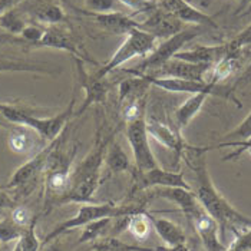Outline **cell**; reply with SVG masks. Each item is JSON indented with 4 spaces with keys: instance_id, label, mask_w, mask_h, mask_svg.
Instances as JSON below:
<instances>
[{
    "instance_id": "277c9868",
    "label": "cell",
    "mask_w": 251,
    "mask_h": 251,
    "mask_svg": "<svg viewBox=\"0 0 251 251\" xmlns=\"http://www.w3.org/2000/svg\"><path fill=\"white\" fill-rule=\"evenodd\" d=\"M142 205H135V204H126V205H116L114 202H102V204H95V202H86L80 204L77 208L76 214L66 221L58 224L52 231L49 232L43 240H42V249L48 246L52 241H56L60 235L66 232L76 230V228H83L92 221H97L100 218H119V217H126L131 214H135L138 211H142Z\"/></svg>"
},
{
    "instance_id": "5bb4252c",
    "label": "cell",
    "mask_w": 251,
    "mask_h": 251,
    "mask_svg": "<svg viewBox=\"0 0 251 251\" xmlns=\"http://www.w3.org/2000/svg\"><path fill=\"white\" fill-rule=\"evenodd\" d=\"M75 60H76L79 83H80L82 89L85 91V100L80 105V108L75 111V116H79L92 105L102 103L106 98L108 89L105 85V79H98L94 74H89L83 66V63H85L83 60H80V59H75Z\"/></svg>"
},
{
    "instance_id": "d590c367",
    "label": "cell",
    "mask_w": 251,
    "mask_h": 251,
    "mask_svg": "<svg viewBox=\"0 0 251 251\" xmlns=\"http://www.w3.org/2000/svg\"><path fill=\"white\" fill-rule=\"evenodd\" d=\"M118 1L136 13H150L159 6L158 0H118Z\"/></svg>"
},
{
    "instance_id": "603a6c76",
    "label": "cell",
    "mask_w": 251,
    "mask_h": 251,
    "mask_svg": "<svg viewBox=\"0 0 251 251\" xmlns=\"http://www.w3.org/2000/svg\"><path fill=\"white\" fill-rule=\"evenodd\" d=\"M131 77L122 80L118 88V99L119 103L128 100V103L144 99L147 91L152 86L148 76L145 75H129Z\"/></svg>"
},
{
    "instance_id": "836d02e7",
    "label": "cell",
    "mask_w": 251,
    "mask_h": 251,
    "mask_svg": "<svg viewBox=\"0 0 251 251\" xmlns=\"http://www.w3.org/2000/svg\"><path fill=\"white\" fill-rule=\"evenodd\" d=\"M251 138V112L244 118V121L226 135V142L228 141H246Z\"/></svg>"
},
{
    "instance_id": "d6986e66",
    "label": "cell",
    "mask_w": 251,
    "mask_h": 251,
    "mask_svg": "<svg viewBox=\"0 0 251 251\" xmlns=\"http://www.w3.org/2000/svg\"><path fill=\"white\" fill-rule=\"evenodd\" d=\"M230 52H240V50H232L228 42L223 45H214V46L198 45L188 50H179L174 58L187 60L191 63H207V65L214 66L224 56H227Z\"/></svg>"
},
{
    "instance_id": "cb8c5ba5",
    "label": "cell",
    "mask_w": 251,
    "mask_h": 251,
    "mask_svg": "<svg viewBox=\"0 0 251 251\" xmlns=\"http://www.w3.org/2000/svg\"><path fill=\"white\" fill-rule=\"evenodd\" d=\"M208 94H193L176 111H175V128L182 132L195 116L200 114L202 105L205 103Z\"/></svg>"
},
{
    "instance_id": "74e56055",
    "label": "cell",
    "mask_w": 251,
    "mask_h": 251,
    "mask_svg": "<svg viewBox=\"0 0 251 251\" xmlns=\"http://www.w3.org/2000/svg\"><path fill=\"white\" fill-rule=\"evenodd\" d=\"M10 217L13 218V221H15L18 226L23 227V228H26V227L32 223V220H33V217L30 215L29 210H26L25 207H20V205H16V207L10 211Z\"/></svg>"
},
{
    "instance_id": "4dcf8cb0",
    "label": "cell",
    "mask_w": 251,
    "mask_h": 251,
    "mask_svg": "<svg viewBox=\"0 0 251 251\" xmlns=\"http://www.w3.org/2000/svg\"><path fill=\"white\" fill-rule=\"evenodd\" d=\"M26 26H27L26 22L16 10V7L10 9L9 12H6L4 15L0 16V27H3L7 33H10L13 36H20V33L23 32V29Z\"/></svg>"
},
{
    "instance_id": "2e32d148",
    "label": "cell",
    "mask_w": 251,
    "mask_h": 251,
    "mask_svg": "<svg viewBox=\"0 0 251 251\" xmlns=\"http://www.w3.org/2000/svg\"><path fill=\"white\" fill-rule=\"evenodd\" d=\"M148 191L152 197L164 198V200L175 204L182 211V214L187 217L188 221L202 208V205L198 201L194 190L178 188V187H159V188H152Z\"/></svg>"
},
{
    "instance_id": "83f0119b",
    "label": "cell",
    "mask_w": 251,
    "mask_h": 251,
    "mask_svg": "<svg viewBox=\"0 0 251 251\" xmlns=\"http://www.w3.org/2000/svg\"><path fill=\"white\" fill-rule=\"evenodd\" d=\"M38 217H33L32 223L25 228L23 234L16 240L13 251H42V241L36 234Z\"/></svg>"
},
{
    "instance_id": "7402d4cb",
    "label": "cell",
    "mask_w": 251,
    "mask_h": 251,
    "mask_svg": "<svg viewBox=\"0 0 251 251\" xmlns=\"http://www.w3.org/2000/svg\"><path fill=\"white\" fill-rule=\"evenodd\" d=\"M145 213H147V217H148L155 232L158 234V237L164 241V244L167 247H175V246L185 244V241H187L185 232L178 224H175L171 220L156 217V215L148 213V211H145Z\"/></svg>"
},
{
    "instance_id": "ee69618b",
    "label": "cell",
    "mask_w": 251,
    "mask_h": 251,
    "mask_svg": "<svg viewBox=\"0 0 251 251\" xmlns=\"http://www.w3.org/2000/svg\"><path fill=\"white\" fill-rule=\"evenodd\" d=\"M246 152H249V154L251 155V147H250V148H249V150H247V151H246Z\"/></svg>"
},
{
    "instance_id": "e0dca14e",
    "label": "cell",
    "mask_w": 251,
    "mask_h": 251,
    "mask_svg": "<svg viewBox=\"0 0 251 251\" xmlns=\"http://www.w3.org/2000/svg\"><path fill=\"white\" fill-rule=\"evenodd\" d=\"M158 4L181 22H184L185 25H195V26L213 27V29L218 27L211 16L194 7L187 0H158Z\"/></svg>"
},
{
    "instance_id": "9c48e42d",
    "label": "cell",
    "mask_w": 251,
    "mask_h": 251,
    "mask_svg": "<svg viewBox=\"0 0 251 251\" xmlns=\"http://www.w3.org/2000/svg\"><path fill=\"white\" fill-rule=\"evenodd\" d=\"M126 139L132 150L136 173H147L159 167L151 150L150 134L147 129V118L144 114L128 121Z\"/></svg>"
},
{
    "instance_id": "d4e9b609",
    "label": "cell",
    "mask_w": 251,
    "mask_h": 251,
    "mask_svg": "<svg viewBox=\"0 0 251 251\" xmlns=\"http://www.w3.org/2000/svg\"><path fill=\"white\" fill-rule=\"evenodd\" d=\"M105 168L114 174L126 173L131 170V162L125 150L121 147L119 142H116L114 139L108 145V150L105 154Z\"/></svg>"
},
{
    "instance_id": "30bf717a",
    "label": "cell",
    "mask_w": 251,
    "mask_h": 251,
    "mask_svg": "<svg viewBox=\"0 0 251 251\" xmlns=\"http://www.w3.org/2000/svg\"><path fill=\"white\" fill-rule=\"evenodd\" d=\"M36 46L40 48H52V49H59V50H66L74 55L75 59H80L83 62H94L92 59L88 56L86 52L80 49V45L74 36V33L60 25H52L45 27L43 38L40 39Z\"/></svg>"
},
{
    "instance_id": "44dd1931",
    "label": "cell",
    "mask_w": 251,
    "mask_h": 251,
    "mask_svg": "<svg viewBox=\"0 0 251 251\" xmlns=\"http://www.w3.org/2000/svg\"><path fill=\"white\" fill-rule=\"evenodd\" d=\"M9 131V148L16 154L30 155L35 151L39 142L43 141L35 129L25 125H12Z\"/></svg>"
},
{
    "instance_id": "e575fe53",
    "label": "cell",
    "mask_w": 251,
    "mask_h": 251,
    "mask_svg": "<svg viewBox=\"0 0 251 251\" xmlns=\"http://www.w3.org/2000/svg\"><path fill=\"white\" fill-rule=\"evenodd\" d=\"M118 0H85V7L88 13H109L115 12Z\"/></svg>"
},
{
    "instance_id": "484cf974",
    "label": "cell",
    "mask_w": 251,
    "mask_h": 251,
    "mask_svg": "<svg viewBox=\"0 0 251 251\" xmlns=\"http://www.w3.org/2000/svg\"><path fill=\"white\" fill-rule=\"evenodd\" d=\"M3 72H32V74H49V75L55 74V71H52L50 68L42 63L0 56V74Z\"/></svg>"
},
{
    "instance_id": "1f68e13d",
    "label": "cell",
    "mask_w": 251,
    "mask_h": 251,
    "mask_svg": "<svg viewBox=\"0 0 251 251\" xmlns=\"http://www.w3.org/2000/svg\"><path fill=\"white\" fill-rule=\"evenodd\" d=\"M25 228L18 226L13 218L9 215H4L1 220H0V243L1 244H7V243H12V241H16L20 235L23 234Z\"/></svg>"
},
{
    "instance_id": "f1b7e54d",
    "label": "cell",
    "mask_w": 251,
    "mask_h": 251,
    "mask_svg": "<svg viewBox=\"0 0 251 251\" xmlns=\"http://www.w3.org/2000/svg\"><path fill=\"white\" fill-rule=\"evenodd\" d=\"M126 230L131 232L136 240L142 241L150 235V230H151V223L147 217L145 210L138 211L135 214L128 215L126 220Z\"/></svg>"
},
{
    "instance_id": "7c38bea8",
    "label": "cell",
    "mask_w": 251,
    "mask_h": 251,
    "mask_svg": "<svg viewBox=\"0 0 251 251\" xmlns=\"http://www.w3.org/2000/svg\"><path fill=\"white\" fill-rule=\"evenodd\" d=\"M213 65L207 63H191L181 59H170L162 66L150 71L148 76L152 77H179V79H191V80H205V75L211 72Z\"/></svg>"
},
{
    "instance_id": "8992f818",
    "label": "cell",
    "mask_w": 251,
    "mask_h": 251,
    "mask_svg": "<svg viewBox=\"0 0 251 251\" xmlns=\"http://www.w3.org/2000/svg\"><path fill=\"white\" fill-rule=\"evenodd\" d=\"M202 32H204V27L195 26V25H191V26L182 29L176 35L168 39H164L162 43L156 45L154 50L147 58H144V60L139 65H136L135 68L124 69V72H126L128 75H144V74H148L150 71H154L156 68L162 66L170 59L174 58L179 50H182V48L188 42H191L193 39L200 36Z\"/></svg>"
},
{
    "instance_id": "b9f144b4",
    "label": "cell",
    "mask_w": 251,
    "mask_h": 251,
    "mask_svg": "<svg viewBox=\"0 0 251 251\" xmlns=\"http://www.w3.org/2000/svg\"><path fill=\"white\" fill-rule=\"evenodd\" d=\"M22 0H0V16L9 12L10 9L16 7Z\"/></svg>"
},
{
    "instance_id": "ba28073f",
    "label": "cell",
    "mask_w": 251,
    "mask_h": 251,
    "mask_svg": "<svg viewBox=\"0 0 251 251\" xmlns=\"http://www.w3.org/2000/svg\"><path fill=\"white\" fill-rule=\"evenodd\" d=\"M148 76V75H145ZM152 86L159 89L175 92V94H208L210 97H220L235 103L241 108L240 100L234 95V88H224L220 83H213L210 80H191V79H179V77H152L148 76Z\"/></svg>"
},
{
    "instance_id": "60d3db41",
    "label": "cell",
    "mask_w": 251,
    "mask_h": 251,
    "mask_svg": "<svg viewBox=\"0 0 251 251\" xmlns=\"http://www.w3.org/2000/svg\"><path fill=\"white\" fill-rule=\"evenodd\" d=\"M251 83V63L247 66V69L241 74V76L237 79V82L234 83V91L237 89V88H243V86H246V85H249Z\"/></svg>"
},
{
    "instance_id": "7bdbcfd3",
    "label": "cell",
    "mask_w": 251,
    "mask_h": 251,
    "mask_svg": "<svg viewBox=\"0 0 251 251\" xmlns=\"http://www.w3.org/2000/svg\"><path fill=\"white\" fill-rule=\"evenodd\" d=\"M0 128H6V129H10L12 128V124L6 121V118L0 114Z\"/></svg>"
},
{
    "instance_id": "7a4b0ae2",
    "label": "cell",
    "mask_w": 251,
    "mask_h": 251,
    "mask_svg": "<svg viewBox=\"0 0 251 251\" xmlns=\"http://www.w3.org/2000/svg\"><path fill=\"white\" fill-rule=\"evenodd\" d=\"M99 118L100 112L97 114V132L94 147L82 159V162L72 170L68 191L63 194L58 204L92 202V198L100 184L102 168L105 167V154L108 145L115 136V132L109 135L105 134V125Z\"/></svg>"
},
{
    "instance_id": "d6a6232c",
    "label": "cell",
    "mask_w": 251,
    "mask_h": 251,
    "mask_svg": "<svg viewBox=\"0 0 251 251\" xmlns=\"http://www.w3.org/2000/svg\"><path fill=\"white\" fill-rule=\"evenodd\" d=\"M226 147H235L237 150H234L232 152L224 156V161H234L237 159L241 154H244L249 148L251 147V138L246 139V141H228V142H220L215 145H208V147H202V150L205 152H210L214 150H220V148H226Z\"/></svg>"
},
{
    "instance_id": "f546056e",
    "label": "cell",
    "mask_w": 251,
    "mask_h": 251,
    "mask_svg": "<svg viewBox=\"0 0 251 251\" xmlns=\"http://www.w3.org/2000/svg\"><path fill=\"white\" fill-rule=\"evenodd\" d=\"M112 220H116V218H100V220L89 223L88 226L83 227V231L80 234L77 243L83 244V243H91V241H97L99 238H102L105 232L111 228Z\"/></svg>"
},
{
    "instance_id": "5b68a950",
    "label": "cell",
    "mask_w": 251,
    "mask_h": 251,
    "mask_svg": "<svg viewBox=\"0 0 251 251\" xmlns=\"http://www.w3.org/2000/svg\"><path fill=\"white\" fill-rule=\"evenodd\" d=\"M156 40L154 35L142 30V29H132L128 35H125V40L116 49V52L111 56L108 62L100 65L95 72H92L98 79H105L111 72L116 71L124 63L132 60L134 58H147L155 48Z\"/></svg>"
},
{
    "instance_id": "4316f807",
    "label": "cell",
    "mask_w": 251,
    "mask_h": 251,
    "mask_svg": "<svg viewBox=\"0 0 251 251\" xmlns=\"http://www.w3.org/2000/svg\"><path fill=\"white\" fill-rule=\"evenodd\" d=\"M32 15L36 18L38 22L46 25V26L60 25V23H63L65 19H66L63 9L59 4L49 3V1L39 3L38 6H35L33 10H32Z\"/></svg>"
},
{
    "instance_id": "ac0fdd59",
    "label": "cell",
    "mask_w": 251,
    "mask_h": 251,
    "mask_svg": "<svg viewBox=\"0 0 251 251\" xmlns=\"http://www.w3.org/2000/svg\"><path fill=\"white\" fill-rule=\"evenodd\" d=\"M147 129L150 136L154 138L158 144L174 152L176 161L182 158V154L188 144L185 142V139L182 138L181 132L176 128H173L158 119H147Z\"/></svg>"
},
{
    "instance_id": "3957f363",
    "label": "cell",
    "mask_w": 251,
    "mask_h": 251,
    "mask_svg": "<svg viewBox=\"0 0 251 251\" xmlns=\"http://www.w3.org/2000/svg\"><path fill=\"white\" fill-rule=\"evenodd\" d=\"M75 102H76V98L72 97L69 105L62 112L53 116H48V118L35 116L30 111H27L25 108L0 102V114L12 125L29 126V128L35 129L45 142H52L66 129L72 116H75V111H76Z\"/></svg>"
},
{
    "instance_id": "8fae6325",
    "label": "cell",
    "mask_w": 251,
    "mask_h": 251,
    "mask_svg": "<svg viewBox=\"0 0 251 251\" xmlns=\"http://www.w3.org/2000/svg\"><path fill=\"white\" fill-rule=\"evenodd\" d=\"M159 187H178V188L193 190V187L185 181L184 175L181 173H176V171L164 170L161 167H156L147 173H136L135 171L134 193L159 188Z\"/></svg>"
},
{
    "instance_id": "ffe728a7",
    "label": "cell",
    "mask_w": 251,
    "mask_h": 251,
    "mask_svg": "<svg viewBox=\"0 0 251 251\" xmlns=\"http://www.w3.org/2000/svg\"><path fill=\"white\" fill-rule=\"evenodd\" d=\"M86 15H89L91 18L97 22L98 25L116 35H128L132 29H139V22L135 20L132 16L124 15L121 12H109V13H88L83 12Z\"/></svg>"
},
{
    "instance_id": "f35d334b",
    "label": "cell",
    "mask_w": 251,
    "mask_h": 251,
    "mask_svg": "<svg viewBox=\"0 0 251 251\" xmlns=\"http://www.w3.org/2000/svg\"><path fill=\"white\" fill-rule=\"evenodd\" d=\"M232 50H241L246 46H251V25H249L243 32H240L231 42H228Z\"/></svg>"
},
{
    "instance_id": "ab89813d",
    "label": "cell",
    "mask_w": 251,
    "mask_h": 251,
    "mask_svg": "<svg viewBox=\"0 0 251 251\" xmlns=\"http://www.w3.org/2000/svg\"><path fill=\"white\" fill-rule=\"evenodd\" d=\"M16 205V200L6 191V188H0V215H9Z\"/></svg>"
},
{
    "instance_id": "8d00e7d4",
    "label": "cell",
    "mask_w": 251,
    "mask_h": 251,
    "mask_svg": "<svg viewBox=\"0 0 251 251\" xmlns=\"http://www.w3.org/2000/svg\"><path fill=\"white\" fill-rule=\"evenodd\" d=\"M43 33H45V29L43 27H39L36 25H27L23 29V32L20 33V38H22L23 42L36 46L39 42H40V39L43 38Z\"/></svg>"
},
{
    "instance_id": "52a82bcc",
    "label": "cell",
    "mask_w": 251,
    "mask_h": 251,
    "mask_svg": "<svg viewBox=\"0 0 251 251\" xmlns=\"http://www.w3.org/2000/svg\"><path fill=\"white\" fill-rule=\"evenodd\" d=\"M60 135L55 141L48 142L45 147H42L39 150L36 154L32 155L30 159H27L23 165H20L19 168L13 173V175L10 176L7 185H6V190H13V191L20 194L32 193V190L35 188L40 175L45 174L49 156L52 154V151L55 150V147L58 145Z\"/></svg>"
},
{
    "instance_id": "6da1fadb",
    "label": "cell",
    "mask_w": 251,
    "mask_h": 251,
    "mask_svg": "<svg viewBox=\"0 0 251 251\" xmlns=\"http://www.w3.org/2000/svg\"><path fill=\"white\" fill-rule=\"evenodd\" d=\"M207 152L202 147L187 145L182 159L190 167L195 176V190L198 201L204 210L213 217L220 226L221 238L226 237V232L231 231L235 237L251 230V218L235 210L231 204L220 194L214 187L211 176L207 170Z\"/></svg>"
},
{
    "instance_id": "4fadbf2b",
    "label": "cell",
    "mask_w": 251,
    "mask_h": 251,
    "mask_svg": "<svg viewBox=\"0 0 251 251\" xmlns=\"http://www.w3.org/2000/svg\"><path fill=\"white\" fill-rule=\"evenodd\" d=\"M147 19L139 22V29L154 35L156 39H168L185 29V23L181 22L174 15L158 6L152 12L147 13Z\"/></svg>"
},
{
    "instance_id": "f6af8a7d",
    "label": "cell",
    "mask_w": 251,
    "mask_h": 251,
    "mask_svg": "<svg viewBox=\"0 0 251 251\" xmlns=\"http://www.w3.org/2000/svg\"><path fill=\"white\" fill-rule=\"evenodd\" d=\"M210 1H211V0H210ZM240 1H243V0H240Z\"/></svg>"
},
{
    "instance_id": "9a60e30c",
    "label": "cell",
    "mask_w": 251,
    "mask_h": 251,
    "mask_svg": "<svg viewBox=\"0 0 251 251\" xmlns=\"http://www.w3.org/2000/svg\"><path fill=\"white\" fill-rule=\"evenodd\" d=\"M194 227L195 232L198 234L202 246L207 251H226L227 247L223 243L221 231L218 223L214 220L210 214L204 210V207L194 215L188 221Z\"/></svg>"
}]
</instances>
